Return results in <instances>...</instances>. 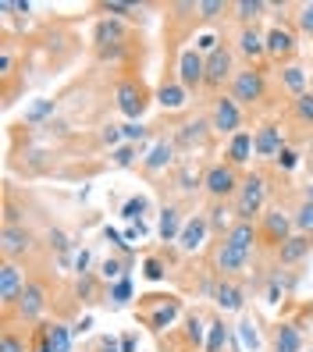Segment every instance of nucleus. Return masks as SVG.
<instances>
[{
  "mask_svg": "<svg viewBox=\"0 0 313 352\" xmlns=\"http://www.w3.org/2000/svg\"><path fill=\"white\" fill-rule=\"evenodd\" d=\"M235 54L246 60V65H257L263 68V60H267V36L260 25H242L239 36H235Z\"/></svg>",
  "mask_w": 313,
  "mask_h": 352,
  "instance_id": "19",
  "label": "nucleus"
},
{
  "mask_svg": "<svg viewBox=\"0 0 313 352\" xmlns=\"http://www.w3.org/2000/svg\"><path fill=\"white\" fill-rule=\"evenodd\" d=\"M114 100H118V111H121L125 118H129V121H139V118L146 114V107H150V100H157V96H150V89H146L142 78L129 75V78L118 82Z\"/></svg>",
  "mask_w": 313,
  "mask_h": 352,
  "instance_id": "10",
  "label": "nucleus"
},
{
  "mask_svg": "<svg viewBox=\"0 0 313 352\" xmlns=\"http://www.w3.org/2000/svg\"><path fill=\"white\" fill-rule=\"evenodd\" d=\"M303 168H306V175H310V182H313V157H306V160H303Z\"/></svg>",
  "mask_w": 313,
  "mask_h": 352,
  "instance_id": "54",
  "label": "nucleus"
},
{
  "mask_svg": "<svg viewBox=\"0 0 313 352\" xmlns=\"http://www.w3.org/2000/svg\"><path fill=\"white\" fill-rule=\"evenodd\" d=\"M175 78H178L189 93H199V89H203V78H206V57H203L196 47H185V50L175 57Z\"/></svg>",
  "mask_w": 313,
  "mask_h": 352,
  "instance_id": "15",
  "label": "nucleus"
},
{
  "mask_svg": "<svg viewBox=\"0 0 313 352\" xmlns=\"http://www.w3.org/2000/svg\"><path fill=\"white\" fill-rule=\"evenodd\" d=\"M189 96H193V93L175 78V72L164 75V82L157 86V103H160L164 111H182V107H189Z\"/></svg>",
  "mask_w": 313,
  "mask_h": 352,
  "instance_id": "26",
  "label": "nucleus"
},
{
  "mask_svg": "<svg viewBox=\"0 0 313 352\" xmlns=\"http://www.w3.org/2000/svg\"><path fill=\"white\" fill-rule=\"evenodd\" d=\"M263 36H267V60H270V65H278V68H285V65H296L299 39H296V32H292L288 25L274 22L270 29H263Z\"/></svg>",
  "mask_w": 313,
  "mask_h": 352,
  "instance_id": "13",
  "label": "nucleus"
},
{
  "mask_svg": "<svg viewBox=\"0 0 313 352\" xmlns=\"http://www.w3.org/2000/svg\"><path fill=\"white\" fill-rule=\"evenodd\" d=\"M288 114L296 118L303 129H313V89H306L303 96H292L288 100Z\"/></svg>",
  "mask_w": 313,
  "mask_h": 352,
  "instance_id": "35",
  "label": "nucleus"
},
{
  "mask_svg": "<svg viewBox=\"0 0 313 352\" xmlns=\"http://www.w3.org/2000/svg\"><path fill=\"white\" fill-rule=\"evenodd\" d=\"M136 153H139L136 142H121L118 150H111V164H114V168H132V164H136Z\"/></svg>",
  "mask_w": 313,
  "mask_h": 352,
  "instance_id": "44",
  "label": "nucleus"
},
{
  "mask_svg": "<svg viewBox=\"0 0 313 352\" xmlns=\"http://www.w3.org/2000/svg\"><path fill=\"white\" fill-rule=\"evenodd\" d=\"M306 352H313V349H306Z\"/></svg>",
  "mask_w": 313,
  "mask_h": 352,
  "instance_id": "56",
  "label": "nucleus"
},
{
  "mask_svg": "<svg viewBox=\"0 0 313 352\" xmlns=\"http://www.w3.org/2000/svg\"><path fill=\"white\" fill-rule=\"evenodd\" d=\"M267 8H270L267 0H239V4H232V18L239 22V29L242 25H257Z\"/></svg>",
  "mask_w": 313,
  "mask_h": 352,
  "instance_id": "32",
  "label": "nucleus"
},
{
  "mask_svg": "<svg viewBox=\"0 0 313 352\" xmlns=\"http://www.w3.org/2000/svg\"><path fill=\"white\" fill-rule=\"evenodd\" d=\"M267 352H306L303 327L296 320H274L267 327Z\"/></svg>",
  "mask_w": 313,
  "mask_h": 352,
  "instance_id": "17",
  "label": "nucleus"
},
{
  "mask_svg": "<svg viewBox=\"0 0 313 352\" xmlns=\"http://www.w3.org/2000/svg\"><path fill=\"white\" fill-rule=\"evenodd\" d=\"M246 171L232 168L228 160H214V164H206L203 168V192L211 203H232L235 192H239V185H242Z\"/></svg>",
  "mask_w": 313,
  "mask_h": 352,
  "instance_id": "7",
  "label": "nucleus"
},
{
  "mask_svg": "<svg viewBox=\"0 0 313 352\" xmlns=\"http://www.w3.org/2000/svg\"><path fill=\"white\" fill-rule=\"evenodd\" d=\"M211 235H214V232H211V221H206V214L196 210V214H189V221H185V228H182L178 250H182V253H199Z\"/></svg>",
  "mask_w": 313,
  "mask_h": 352,
  "instance_id": "24",
  "label": "nucleus"
},
{
  "mask_svg": "<svg viewBox=\"0 0 313 352\" xmlns=\"http://www.w3.org/2000/svg\"><path fill=\"white\" fill-rule=\"evenodd\" d=\"M211 299L217 306V314H242L246 299H249V288L239 278H217L211 285Z\"/></svg>",
  "mask_w": 313,
  "mask_h": 352,
  "instance_id": "14",
  "label": "nucleus"
},
{
  "mask_svg": "<svg viewBox=\"0 0 313 352\" xmlns=\"http://www.w3.org/2000/svg\"><path fill=\"white\" fill-rule=\"evenodd\" d=\"M292 235H296L292 210H285V206H267L260 214V221H257V250L260 253H278Z\"/></svg>",
  "mask_w": 313,
  "mask_h": 352,
  "instance_id": "5",
  "label": "nucleus"
},
{
  "mask_svg": "<svg viewBox=\"0 0 313 352\" xmlns=\"http://www.w3.org/2000/svg\"><path fill=\"white\" fill-rule=\"evenodd\" d=\"M211 135H214V125H211V118H189V121H185V125H178V129H175L171 142H175L178 150L193 153V150H203L206 142H211Z\"/></svg>",
  "mask_w": 313,
  "mask_h": 352,
  "instance_id": "18",
  "label": "nucleus"
},
{
  "mask_svg": "<svg viewBox=\"0 0 313 352\" xmlns=\"http://www.w3.org/2000/svg\"><path fill=\"white\" fill-rule=\"evenodd\" d=\"M50 345H54V352H68L72 349V327L65 320L50 324Z\"/></svg>",
  "mask_w": 313,
  "mask_h": 352,
  "instance_id": "41",
  "label": "nucleus"
},
{
  "mask_svg": "<svg viewBox=\"0 0 313 352\" xmlns=\"http://www.w3.org/2000/svg\"><path fill=\"white\" fill-rule=\"evenodd\" d=\"M121 132H125V142H142L146 135H150V132L139 125V121H129V125H121Z\"/></svg>",
  "mask_w": 313,
  "mask_h": 352,
  "instance_id": "50",
  "label": "nucleus"
},
{
  "mask_svg": "<svg viewBox=\"0 0 313 352\" xmlns=\"http://www.w3.org/2000/svg\"><path fill=\"white\" fill-rule=\"evenodd\" d=\"M175 153H178V146H175L171 139H157V142H153V150L139 160V171H142L146 178H153V175H160V171H168L171 164L178 160Z\"/></svg>",
  "mask_w": 313,
  "mask_h": 352,
  "instance_id": "25",
  "label": "nucleus"
},
{
  "mask_svg": "<svg viewBox=\"0 0 313 352\" xmlns=\"http://www.w3.org/2000/svg\"><path fill=\"white\" fill-rule=\"evenodd\" d=\"M125 47H129V29H125V22H118V18H100L93 25V50L100 60H118L125 54Z\"/></svg>",
  "mask_w": 313,
  "mask_h": 352,
  "instance_id": "9",
  "label": "nucleus"
},
{
  "mask_svg": "<svg viewBox=\"0 0 313 352\" xmlns=\"http://www.w3.org/2000/svg\"><path fill=\"white\" fill-rule=\"evenodd\" d=\"M47 242H50V253H57L61 263H68V256H72V242H68V235L61 232V228H50V232H47Z\"/></svg>",
  "mask_w": 313,
  "mask_h": 352,
  "instance_id": "40",
  "label": "nucleus"
},
{
  "mask_svg": "<svg viewBox=\"0 0 313 352\" xmlns=\"http://www.w3.org/2000/svg\"><path fill=\"white\" fill-rule=\"evenodd\" d=\"M228 96H232L242 111H257L263 107L267 100V72L257 68V65H242L232 78V86H228Z\"/></svg>",
  "mask_w": 313,
  "mask_h": 352,
  "instance_id": "6",
  "label": "nucleus"
},
{
  "mask_svg": "<svg viewBox=\"0 0 313 352\" xmlns=\"http://www.w3.org/2000/svg\"><path fill=\"white\" fill-rule=\"evenodd\" d=\"M267 199H270V185H267V175L263 171H246L239 192L232 199V210H235V221H260V214L267 210Z\"/></svg>",
  "mask_w": 313,
  "mask_h": 352,
  "instance_id": "4",
  "label": "nucleus"
},
{
  "mask_svg": "<svg viewBox=\"0 0 313 352\" xmlns=\"http://www.w3.org/2000/svg\"><path fill=\"white\" fill-rule=\"evenodd\" d=\"M292 224H296V232L313 235V199H306V196L296 199V206H292Z\"/></svg>",
  "mask_w": 313,
  "mask_h": 352,
  "instance_id": "36",
  "label": "nucleus"
},
{
  "mask_svg": "<svg viewBox=\"0 0 313 352\" xmlns=\"http://www.w3.org/2000/svg\"><path fill=\"white\" fill-rule=\"evenodd\" d=\"M185 221H189V210H185L182 203H164V206H160V224H157L160 242H164V245H178Z\"/></svg>",
  "mask_w": 313,
  "mask_h": 352,
  "instance_id": "23",
  "label": "nucleus"
},
{
  "mask_svg": "<svg viewBox=\"0 0 313 352\" xmlns=\"http://www.w3.org/2000/svg\"><path fill=\"white\" fill-rule=\"evenodd\" d=\"M96 11H103V18H118V22H142V8L121 4V0H103L96 4Z\"/></svg>",
  "mask_w": 313,
  "mask_h": 352,
  "instance_id": "34",
  "label": "nucleus"
},
{
  "mask_svg": "<svg viewBox=\"0 0 313 352\" xmlns=\"http://www.w3.org/2000/svg\"><path fill=\"white\" fill-rule=\"evenodd\" d=\"M232 4H224V0H196V18L199 22H214V18L228 14Z\"/></svg>",
  "mask_w": 313,
  "mask_h": 352,
  "instance_id": "38",
  "label": "nucleus"
},
{
  "mask_svg": "<svg viewBox=\"0 0 313 352\" xmlns=\"http://www.w3.org/2000/svg\"><path fill=\"white\" fill-rule=\"evenodd\" d=\"M100 139H103V146H111V150H118L121 142H125V132H121L118 125H107V129H103V135H100Z\"/></svg>",
  "mask_w": 313,
  "mask_h": 352,
  "instance_id": "49",
  "label": "nucleus"
},
{
  "mask_svg": "<svg viewBox=\"0 0 313 352\" xmlns=\"http://www.w3.org/2000/svg\"><path fill=\"white\" fill-rule=\"evenodd\" d=\"M29 331L32 327L4 324V331H0V352H29Z\"/></svg>",
  "mask_w": 313,
  "mask_h": 352,
  "instance_id": "33",
  "label": "nucleus"
},
{
  "mask_svg": "<svg viewBox=\"0 0 313 352\" xmlns=\"http://www.w3.org/2000/svg\"><path fill=\"white\" fill-rule=\"evenodd\" d=\"M100 278L103 281H121V278H129V260H121V256H107L100 263Z\"/></svg>",
  "mask_w": 313,
  "mask_h": 352,
  "instance_id": "37",
  "label": "nucleus"
},
{
  "mask_svg": "<svg viewBox=\"0 0 313 352\" xmlns=\"http://www.w3.org/2000/svg\"><path fill=\"white\" fill-rule=\"evenodd\" d=\"M25 281H29V274H25V267H22V263L0 260V309H4V314H11L14 302L22 299Z\"/></svg>",
  "mask_w": 313,
  "mask_h": 352,
  "instance_id": "16",
  "label": "nucleus"
},
{
  "mask_svg": "<svg viewBox=\"0 0 313 352\" xmlns=\"http://www.w3.org/2000/svg\"><path fill=\"white\" fill-rule=\"evenodd\" d=\"M206 221H211V232L217 239L228 235V228L235 224V210H232V203H211L206 206Z\"/></svg>",
  "mask_w": 313,
  "mask_h": 352,
  "instance_id": "30",
  "label": "nucleus"
},
{
  "mask_svg": "<svg viewBox=\"0 0 313 352\" xmlns=\"http://www.w3.org/2000/svg\"><path fill=\"white\" fill-rule=\"evenodd\" d=\"M11 68H14V57H11V50H0V75H11Z\"/></svg>",
  "mask_w": 313,
  "mask_h": 352,
  "instance_id": "53",
  "label": "nucleus"
},
{
  "mask_svg": "<svg viewBox=\"0 0 313 352\" xmlns=\"http://www.w3.org/2000/svg\"><path fill=\"white\" fill-rule=\"evenodd\" d=\"M86 267H89V250H82V253H75V274H78V278L89 274Z\"/></svg>",
  "mask_w": 313,
  "mask_h": 352,
  "instance_id": "52",
  "label": "nucleus"
},
{
  "mask_svg": "<svg viewBox=\"0 0 313 352\" xmlns=\"http://www.w3.org/2000/svg\"><path fill=\"white\" fill-rule=\"evenodd\" d=\"M142 278H146V281H153V285L168 278V263H164L160 253H150V256L142 260Z\"/></svg>",
  "mask_w": 313,
  "mask_h": 352,
  "instance_id": "39",
  "label": "nucleus"
},
{
  "mask_svg": "<svg viewBox=\"0 0 313 352\" xmlns=\"http://www.w3.org/2000/svg\"><path fill=\"white\" fill-rule=\"evenodd\" d=\"M278 82L288 96H303L306 86H310V75H306L303 65H285V68H278Z\"/></svg>",
  "mask_w": 313,
  "mask_h": 352,
  "instance_id": "29",
  "label": "nucleus"
},
{
  "mask_svg": "<svg viewBox=\"0 0 313 352\" xmlns=\"http://www.w3.org/2000/svg\"><path fill=\"white\" fill-rule=\"evenodd\" d=\"M224 160L232 164V168L242 171L246 164L253 160V132L242 129V132H235L232 139H228V142H224Z\"/></svg>",
  "mask_w": 313,
  "mask_h": 352,
  "instance_id": "27",
  "label": "nucleus"
},
{
  "mask_svg": "<svg viewBox=\"0 0 313 352\" xmlns=\"http://www.w3.org/2000/svg\"><path fill=\"white\" fill-rule=\"evenodd\" d=\"M206 331H211V314H203V309H185L182 317V342L189 352H206Z\"/></svg>",
  "mask_w": 313,
  "mask_h": 352,
  "instance_id": "20",
  "label": "nucleus"
},
{
  "mask_svg": "<svg viewBox=\"0 0 313 352\" xmlns=\"http://www.w3.org/2000/svg\"><path fill=\"white\" fill-rule=\"evenodd\" d=\"M296 29L313 39V0H306V4L296 8Z\"/></svg>",
  "mask_w": 313,
  "mask_h": 352,
  "instance_id": "46",
  "label": "nucleus"
},
{
  "mask_svg": "<svg viewBox=\"0 0 313 352\" xmlns=\"http://www.w3.org/2000/svg\"><path fill=\"white\" fill-rule=\"evenodd\" d=\"M75 299L78 302H100V299H107V288H103V278L100 274H82L78 285H75Z\"/></svg>",
  "mask_w": 313,
  "mask_h": 352,
  "instance_id": "31",
  "label": "nucleus"
},
{
  "mask_svg": "<svg viewBox=\"0 0 313 352\" xmlns=\"http://www.w3.org/2000/svg\"><path fill=\"white\" fill-rule=\"evenodd\" d=\"M257 253V224L253 221H235L228 228V235L214 242L211 250V271L217 278H239L249 260Z\"/></svg>",
  "mask_w": 313,
  "mask_h": 352,
  "instance_id": "1",
  "label": "nucleus"
},
{
  "mask_svg": "<svg viewBox=\"0 0 313 352\" xmlns=\"http://www.w3.org/2000/svg\"><path fill=\"white\" fill-rule=\"evenodd\" d=\"M146 210H150V199H146V196H132L129 203L121 206V217L132 221V224H136V221L142 224V214H146Z\"/></svg>",
  "mask_w": 313,
  "mask_h": 352,
  "instance_id": "43",
  "label": "nucleus"
},
{
  "mask_svg": "<svg viewBox=\"0 0 313 352\" xmlns=\"http://www.w3.org/2000/svg\"><path fill=\"white\" fill-rule=\"evenodd\" d=\"M310 256H313V235L296 232V235H292V239L281 245V250L274 253V267H278V271H281V267H285V271H292V267L306 263Z\"/></svg>",
  "mask_w": 313,
  "mask_h": 352,
  "instance_id": "22",
  "label": "nucleus"
},
{
  "mask_svg": "<svg viewBox=\"0 0 313 352\" xmlns=\"http://www.w3.org/2000/svg\"><path fill=\"white\" fill-rule=\"evenodd\" d=\"M136 342H139V335H136V331H129V335H121V342H118V352H136Z\"/></svg>",
  "mask_w": 313,
  "mask_h": 352,
  "instance_id": "51",
  "label": "nucleus"
},
{
  "mask_svg": "<svg viewBox=\"0 0 313 352\" xmlns=\"http://www.w3.org/2000/svg\"><path fill=\"white\" fill-rule=\"evenodd\" d=\"M50 306H54V288H50V278H47V274H29L25 292H22V299L14 302L11 314H4V324L36 327V324H43V317L50 314Z\"/></svg>",
  "mask_w": 313,
  "mask_h": 352,
  "instance_id": "2",
  "label": "nucleus"
},
{
  "mask_svg": "<svg viewBox=\"0 0 313 352\" xmlns=\"http://www.w3.org/2000/svg\"><path fill=\"white\" fill-rule=\"evenodd\" d=\"M32 253H36L32 228H25V224H4V232H0V260L25 263Z\"/></svg>",
  "mask_w": 313,
  "mask_h": 352,
  "instance_id": "11",
  "label": "nucleus"
},
{
  "mask_svg": "<svg viewBox=\"0 0 313 352\" xmlns=\"http://www.w3.org/2000/svg\"><path fill=\"white\" fill-rule=\"evenodd\" d=\"M235 47H228V43H221L214 54H206V78H203V89L211 93V100L214 96H221L228 86H232V78H235Z\"/></svg>",
  "mask_w": 313,
  "mask_h": 352,
  "instance_id": "8",
  "label": "nucleus"
},
{
  "mask_svg": "<svg viewBox=\"0 0 313 352\" xmlns=\"http://www.w3.org/2000/svg\"><path fill=\"white\" fill-rule=\"evenodd\" d=\"M285 150V132L274 121H263L260 129H253V157L257 160H278V153Z\"/></svg>",
  "mask_w": 313,
  "mask_h": 352,
  "instance_id": "21",
  "label": "nucleus"
},
{
  "mask_svg": "<svg viewBox=\"0 0 313 352\" xmlns=\"http://www.w3.org/2000/svg\"><path fill=\"white\" fill-rule=\"evenodd\" d=\"M29 352H54V345H50V324H36L29 331Z\"/></svg>",
  "mask_w": 313,
  "mask_h": 352,
  "instance_id": "42",
  "label": "nucleus"
},
{
  "mask_svg": "<svg viewBox=\"0 0 313 352\" xmlns=\"http://www.w3.org/2000/svg\"><path fill=\"white\" fill-rule=\"evenodd\" d=\"M175 189H178V192H185V196L203 192V171L196 168L193 160H182L178 168H175Z\"/></svg>",
  "mask_w": 313,
  "mask_h": 352,
  "instance_id": "28",
  "label": "nucleus"
},
{
  "mask_svg": "<svg viewBox=\"0 0 313 352\" xmlns=\"http://www.w3.org/2000/svg\"><path fill=\"white\" fill-rule=\"evenodd\" d=\"M303 196H306V199H313V182H306V185H303Z\"/></svg>",
  "mask_w": 313,
  "mask_h": 352,
  "instance_id": "55",
  "label": "nucleus"
},
{
  "mask_svg": "<svg viewBox=\"0 0 313 352\" xmlns=\"http://www.w3.org/2000/svg\"><path fill=\"white\" fill-rule=\"evenodd\" d=\"M206 118H211L214 132L224 135V139H232V135L242 132V125H246V111H242L228 93H221V96L211 100V114H206Z\"/></svg>",
  "mask_w": 313,
  "mask_h": 352,
  "instance_id": "12",
  "label": "nucleus"
},
{
  "mask_svg": "<svg viewBox=\"0 0 313 352\" xmlns=\"http://www.w3.org/2000/svg\"><path fill=\"white\" fill-rule=\"evenodd\" d=\"M299 164H303V153H299V150H292V146H285V150L278 153V160H274V168L288 175V171H296Z\"/></svg>",
  "mask_w": 313,
  "mask_h": 352,
  "instance_id": "47",
  "label": "nucleus"
},
{
  "mask_svg": "<svg viewBox=\"0 0 313 352\" xmlns=\"http://www.w3.org/2000/svg\"><path fill=\"white\" fill-rule=\"evenodd\" d=\"M107 299L114 302V306H125L132 299V278H121V281H114L111 288H107Z\"/></svg>",
  "mask_w": 313,
  "mask_h": 352,
  "instance_id": "45",
  "label": "nucleus"
},
{
  "mask_svg": "<svg viewBox=\"0 0 313 352\" xmlns=\"http://www.w3.org/2000/svg\"><path fill=\"white\" fill-rule=\"evenodd\" d=\"M47 114H54V100H39L36 107L25 114V121H29V125H36V121H43Z\"/></svg>",
  "mask_w": 313,
  "mask_h": 352,
  "instance_id": "48",
  "label": "nucleus"
},
{
  "mask_svg": "<svg viewBox=\"0 0 313 352\" xmlns=\"http://www.w3.org/2000/svg\"><path fill=\"white\" fill-rule=\"evenodd\" d=\"M178 317H185V302L175 292H146L136 302V324L150 335H164V327H171Z\"/></svg>",
  "mask_w": 313,
  "mask_h": 352,
  "instance_id": "3",
  "label": "nucleus"
}]
</instances>
